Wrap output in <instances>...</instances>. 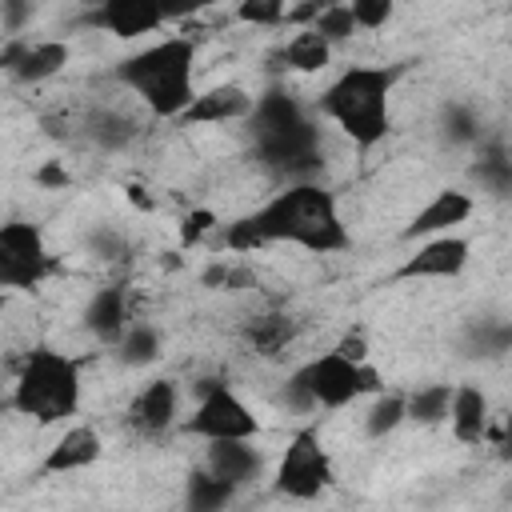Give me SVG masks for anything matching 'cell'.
Returning a JSON list of instances; mask_svg holds the SVG:
<instances>
[{
	"label": "cell",
	"instance_id": "obj_23",
	"mask_svg": "<svg viewBox=\"0 0 512 512\" xmlns=\"http://www.w3.org/2000/svg\"><path fill=\"white\" fill-rule=\"evenodd\" d=\"M280 60H284L288 72H324L328 60H332V44L316 28H304L280 48Z\"/></svg>",
	"mask_w": 512,
	"mask_h": 512
},
{
	"label": "cell",
	"instance_id": "obj_24",
	"mask_svg": "<svg viewBox=\"0 0 512 512\" xmlns=\"http://www.w3.org/2000/svg\"><path fill=\"white\" fill-rule=\"evenodd\" d=\"M136 136H140V120H132L120 108H100V112L88 116V140L100 144V148H108V152L128 148Z\"/></svg>",
	"mask_w": 512,
	"mask_h": 512
},
{
	"label": "cell",
	"instance_id": "obj_34",
	"mask_svg": "<svg viewBox=\"0 0 512 512\" xmlns=\"http://www.w3.org/2000/svg\"><path fill=\"white\" fill-rule=\"evenodd\" d=\"M32 16H36L32 4H24V0H0V28H4V40H16Z\"/></svg>",
	"mask_w": 512,
	"mask_h": 512
},
{
	"label": "cell",
	"instance_id": "obj_36",
	"mask_svg": "<svg viewBox=\"0 0 512 512\" xmlns=\"http://www.w3.org/2000/svg\"><path fill=\"white\" fill-rule=\"evenodd\" d=\"M32 180H36L40 188H56V192L72 184V176H68V168H64L60 160H48V164H40V168L32 172Z\"/></svg>",
	"mask_w": 512,
	"mask_h": 512
},
{
	"label": "cell",
	"instance_id": "obj_3",
	"mask_svg": "<svg viewBox=\"0 0 512 512\" xmlns=\"http://www.w3.org/2000/svg\"><path fill=\"white\" fill-rule=\"evenodd\" d=\"M400 64H352L344 68L316 100L320 116H328L360 152L376 148L392 128V88L400 80Z\"/></svg>",
	"mask_w": 512,
	"mask_h": 512
},
{
	"label": "cell",
	"instance_id": "obj_16",
	"mask_svg": "<svg viewBox=\"0 0 512 512\" xmlns=\"http://www.w3.org/2000/svg\"><path fill=\"white\" fill-rule=\"evenodd\" d=\"M84 324H88V332H96L100 340L120 344L124 332L136 324V320H132V292H128V284H108V288H100V292L88 300V308H84Z\"/></svg>",
	"mask_w": 512,
	"mask_h": 512
},
{
	"label": "cell",
	"instance_id": "obj_5",
	"mask_svg": "<svg viewBox=\"0 0 512 512\" xmlns=\"http://www.w3.org/2000/svg\"><path fill=\"white\" fill-rule=\"evenodd\" d=\"M8 404H12V412H20L44 428L76 416V408H80V360L56 352V348H32L24 356V364L16 368Z\"/></svg>",
	"mask_w": 512,
	"mask_h": 512
},
{
	"label": "cell",
	"instance_id": "obj_6",
	"mask_svg": "<svg viewBox=\"0 0 512 512\" xmlns=\"http://www.w3.org/2000/svg\"><path fill=\"white\" fill-rule=\"evenodd\" d=\"M380 396V372L372 364H356L344 360L336 348L324 356L304 360L288 384H284V400L296 412H312V408H344L360 396Z\"/></svg>",
	"mask_w": 512,
	"mask_h": 512
},
{
	"label": "cell",
	"instance_id": "obj_26",
	"mask_svg": "<svg viewBox=\"0 0 512 512\" xmlns=\"http://www.w3.org/2000/svg\"><path fill=\"white\" fill-rule=\"evenodd\" d=\"M404 420H408V396H404V392H380V396L372 400V408L364 412V432H368L372 440H384V436H392Z\"/></svg>",
	"mask_w": 512,
	"mask_h": 512
},
{
	"label": "cell",
	"instance_id": "obj_17",
	"mask_svg": "<svg viewBox=\"0 0 512 512\" xmlns=\"http://www.w3.org/2000/svg\"><path fill=\"white\" fill-rule=\"evenodd\" d=\"M204 468L212 476L228 480L232 488H244V484H252L264 472V456L248 440H216V444H208Z\"/></svg>",
	"mask_w": 512,
	"mask_h": 512
},
{
	"label": "cell",
	"instance_id": "obj_21",
	"mask_svg": "<svg viewBox=\"0 0 512 512\" xmlns=\"http://www.w3.org/2000/svg\"><path fill=\"white\" fill-rule=\"evenodd\" d=\"M240 488H232L228 480L212 476L208 468H192L188 484H184V512H224L236 500Z\"/></svg>",
	"mask_w": 512,
	"mask_h": 512
},
{
	"label": "cell",
	"instance_id": "obj_4",
	"mask_svg": "<svg viewBox=\"0 0 512 512\" xmlns=\"http://www.w3.org/2000/svg\"><path fill=\"white\" fill-rule=\"evenodd\" d=\"M192 64H196V44L188 36H164V40H156V44L116 60L112 76L152 116L180 120L192 108V100L200 96L192 88Z\"/></svg>",
	"mask_w": 512,
	"mask_h": 512
},
{
	"label": "cell",
	"instance_id": "obj_8",
	"mask_svg": "<svg viewBox=\"0 0 512 512\" xmlns=\"http://www.w3.org/2000/svg\"><path fill=\"white\" fill-rule=\"evenodd\" d=\"M184 432L200 436L208 444H216V440H252L260 432V420L252 416V408L224 380H204L200 400H196L192 416L184 420Z\"/></svg>",
	"mask_w": 512,
	"mask_h": 512
},
{
	"label": "cell",
	"instance_id": "obj_29",
	"mask_svg": "<svg viewBox=\"0 0 512 512\" xmlns=\"http://www.w3.org/2000/svg\"><path fill=\"white\" fill-rule=\"evenodd\" d=\"M312 28H316L332 48L344 44V40H352V36L360 32V28H356V16H352V4H328Z\"/></svg>",
	"mask_w": 512,
	"mask_h": 512
},
{
	"label": "cell",
	"instance_id": "obj_12",
	"mask_svg": "<svg viewBox=\"0 0 512 512\" xmlns=\"http://www.w3.org/2000/svg\"><path fill=\"white\" fill-rule=\"evenodd\" d=\"M472 208H476V200L468 196V192H460V188H440L404 228H400V240H432V236H448L456 224H464L468 216H472Z\"/></svg>",
	"mask_w": 512,
	"mask_h": 512
},
{
	"label": "cell",
	"instance_id": "obj_18",
	"mask_svg": "<svg viewBox=\"0 0 512 512\" xmlns=\"http://www.w3.org/2000/svg\"><path fill=\"white\" fill-rule=\"evenodd\" d=\"M296 332H300V320L288 312H256L240 324V340L248 344L252 356H264V360L280 356L296 340Z\"/></svg>",
	"mask_w": 512,
	"mask_h": 512
},
{
	"label": "cell",
	"instance_id": "obj_28",
	"mask_svg": "<svg viewBox=\"0 0 512 512\" xmlns=\"http://www.w3.org/2000/svg\"><path fill=\"white\" fill-rule=\"evenodd\" d=\"M440 132L448 144H476L480 140V120L468 104H444L440 112Z\"/></svg>",
	"mask_w": 512,
	"mask_h": 512
},
{
	"label": "cell",
	"instance_id": "obj_32",
	"mask_svg": "<svg viewBox=\"0 0 512 512\" xmlns=\"http://www.w3.org/2000/svg\"><path fill=\"white\" fill-rule=\"evenodd\" d=\"M476 356H504L508 348H512V324H504V320H488V324H480L476 328Z\"/></svg>",
	"mask_w": 512,
	"mask_h": 512
},
{
	"label": "cell",
	"instance_id": "obj_7",
	"mask_svg": "<svg viewBox=\"0 0 512 512\" xmlns=\"http://www.w3.org/2000/svg\"><path fill=\"white\" fill-rule=\"evenodd\" d=\"M336 472H332V456L320 444V432L312 424H304L300 432H292V440L280 452V464L272 472V488L288 500H316L332 488Z\"/></svg>",
	"mask_w": 512,
	"mask_h": 512
},
{
	"label": "cell",
	"instance_id": "obj_38",
	"mask_svg": "<svg viewBox=\"0 0 512 512\" xmlns=\"http://www.w3.org/2000/svg\"><path fill=\"white\" fill-rule=\"evenodd\" d=\"M128 196H132V204H136L140 212H152V208H156V204L144 196V188H140V184H128Z\"/></svg>",
	"mask_w": 512,
	"mask_h": 512
},
{
	"label": "cell",
	"instance_id": "obj_11",
	"mask_svg": "<svg viewBox=\"0 0 512 512\" xmlns=\"http://www.w3.org/2000/svg\"><path fill=\"white\" fill-rule=\"evenodd\" d=\"M172 12L160 8V4H148V0H108V4H96L88 8L80 20L88 28H104L120 40H136L144 32H156Z\"/></svg>",
	"mask_w": 512,
	"mask_h": 512
},
{
	"label": "cell",
	"instance_id": "obj_33",
	"mask_svg": "<svg viewBox=\"0 0 512 512\" xmlns=\"http://www.w3.org/2000/svg\"><path fill=\"white\" fill-rule=\"evenodd\" d=\"M392 0H352V16H356V28L360 32H376L392 20Z\"/></svg>",
	"mask_w": 512,
	"mask_h": 512
},
{
	"label": "cell",
	"instance_id": "obj_27",
	"mask_svg": "<svg viewBox=\"0 0 512 512\" xmlns=\"http://www.w3.org/2000/svg\"><path fill=\"white\" fill-rule=\"evenodd\" d=\"M160 332H156V324H148V320H136L128 332H124V340L116 344V352H120V360L128 364V368H148L156 356H160Z\"/></svg>",
	"mask_w": 512,
	"mask_h": 512
},
{
	"label": "cell",
	"instance_id": "obj_25",
	"mask_svg": "<svg viewBox=\"0 0 512 512\" xmlns=\"http://www.w3.org/2000/svg\"><path fill=\"white\" fill-rule=\"evenodd\" d=\"M452 396H456L452 384H424V388L408 392V420H416L424 428L444 424L452 412Z\"/></svg>",
	"mask_w": 512,
	"mask_h": 512
},
{
	"label": "cell",
	"instance_id": "obj_9",
	"mask_svg": "<svg viewBox=\"0 0 512 512\" xmlns=\"http://www.w3.org/2000/svg\"><path fill=\"white\" fill-rule=\"evenodd\" d=\"M56 260L44 248V232L28 220H12L0 228V284L12 292L36 288L44 276H52Z\"/></svg>",
	"mask_w": 512,
	"mask_h": 512
},
{
	"label": "cell",
	"instance_id": "obj_37",
	"mask_svg": "<svg viewBox=\"0 0 512 512\" xmlns=\"http://www.w3.org/2000/svg\"><path fill=\"white\" fill-rule=\"evenodd\" d=\"M28 48H32V40H24V36L4 40V48H0V68H4L8 76H16V68H20V60L28 56Z\"/></svg>",
	"mask_w": 512,
	"mask_h": 512
},
{
	"label": "cell",
	"instance_id": "obj_31",
	"mask_svg": "<svg viewBox=\"0 0 512 512\" xmlns=\"http://www.w3.org/2000/svg\"><path fill=\"white\" fill-rule=\"evenodd\" d=\"M220 228V220H216V212L212 208H192V212H184L180 216V244L184 248H196L208 232H216Z\"/></svg>",
	"mask_w": 512,
	"mask_h": 512
},
{
	"label": "cell",
	"instance_id": "obj_14",
	"mask_svg": "<svg viewBox=\"0 0 512 512\" xmlns=\"http://www.w3.org/2000/svg\"><path fill=\"white\" fill-rule=\"evenodd\" d=\"M100 452H104V444H100V432L92 428V424H72V428H64V436L44 452V460H40V476H64V472H80V468H88V464H96L100 460Z\"/></svg>",
	"mask_w": 512,
	"mask_h": 512
},
{
	"label": "cell",
	"instance_id": "obj_15",
	"mask_svg": "<svg viewBox=\"0 0 512 512\" xmlns=\"http://www.w3.org/2000/svg\"><path fill=\"white\" fill-rule=\"evenodd\" d=\"M252 108H256V96L244 84H216L200 92L180 120L184 124H232V120H248Z\"/></svg>",
	"mask_w": 512,
	"mask_h": 512
},
{
	"label": "cell",
	"instance_id": "obj_2",
	"mask_svg": "<svg viewBox=\"0 0 512 512\" xmlns=\"http://www.w3.org/2000/svg\"><path fill=\"white\" fill-rule=\"evenodd\" d=\"M256 236L268 244H296L304 252H344L352 244L348 224L340 220L336 196L320 184H284L272 200H264L256 212H248Z\"/></svg>",
	"mask_w": 512,
	"mask_h": 512
},
{
	"label": "cell",
	"instance_id": "obj_19",
	"mask_svg": "<svg viewBox=\"0 0 512 512\" xmlns=\"http://www.w3.org/2000/svg\"><path fill=\"white\" fill-rule=\"evenodd\" d=\"M448 424H452V436H456L460 444H480V440H488L492 408H488L484 388H476V384H456Z\"/></svg>",
	"mask_w": 512,
	"mask_h": 512
},
{
	"label": "cell",
	"instance_id": "obj_1",
	"mask_svg": "<svg viewBox=\"0 0 512 512\" xmlns=\"http://www.w3.org/2000/svg\"><path fill=\"white\" fill-rule=\"evenodd\" d=\"M248 136H252L256 160L288 184L316 180L324 168L320 124L284 84H272L268 92L256 96V108L248 116Z\"/></svg>",
	"mask_w": 512,
	"mask_h": 512
},
{
	"label": "cell",
	"instance_id": "obj_30",
	"mask_svg": "<svg viewBox=\"0 0 512 512\" xmlns=\"http://www.w3.org/2000/svg\"><path fill=\"white\" fill-rule=\"evenodd\" d=\"M236 16H240L244 24L276 28V24H284V16H288V4H284V0H244V4L236 8Z\"/></svg>",
	"mask_w": 512,
	"mask_h": 512
},
{
	"label": "cell",
	"instance_id": "obj_20",
	"mask_svg": "<svg viewBox=\"0 0 512 512\" xmlns=\"http://www.w3.org/2000/svg\"><path fill=\"white\" fill-rule=\"evenodd\" d=\"M68 60H72V48L64 40H36L28 48V56L20 60V68H16L12 80H20V84H44V80L60 76L68 68Z\"/></svg>",
	"mask_w": 512,
	"mask_h": 512
},
{
	"label": "cell",
	"instance_id": "obj_10",
	"mask_svg": "<svg viewBox=\"0 0 512 512\" xmlns=\"http://www.w3.org/2000/svg\"><path fill=\"white\" fill-rule=\"evenodd\" d=\"M468 256H472V244L464 236L456 232L432 236V240H420L416 252L400 260L392 280H456L468 268Z\"/></svg>",
	"mask_w": 512,
	"mask_h": 512
},
{
	"label": "cell",
	"instance_id": "obj_22",
	"mask_svg": "<svg viewBox=\"0 0 512 512\" xmlns=\"http://www.w3.org/2000/svg\"><path fill=\"white\" fill-rule=\"evenodd\" d=\"M472 180L492 196H512V152H508V144H500V140L484 144L476 164H472Z\"/></svg>",
	"mask_w": 512,
	"mask_h": 512
},
{
	"label": "cell",
	"instance_id": "obj_35",
	"mask_svg": "<svg viewBox=\"0 0 512 512\" xmlns=\"http://www.w3.org/2000/svg\"><path fill=\"white\" fill-rule=\"evenodd\" d=\"M336 352H340L344 360L368 364V336H364V328H348V332L336 340Z\"/></svg>",
	"mask_w": 512,
	"mask_h": 512
},
{
	"label": "cell",
	"instance_id": "obj_13",
	"mask_svg": "<svg viewBox=\"0 0 512 512\" xmlns=\"http://www.w3.org/2000/svg\"><path fill=\"white\" fill-rule=\"evenodd\" d=\"M176 416H180V388H176V380H152V384H144L136 396H132V404H128V424H132V432H140V436H164L172 424H176Z\"/></svg>",
	"mask_w": 512,
	"mask_h": 512
}]
</instances>
